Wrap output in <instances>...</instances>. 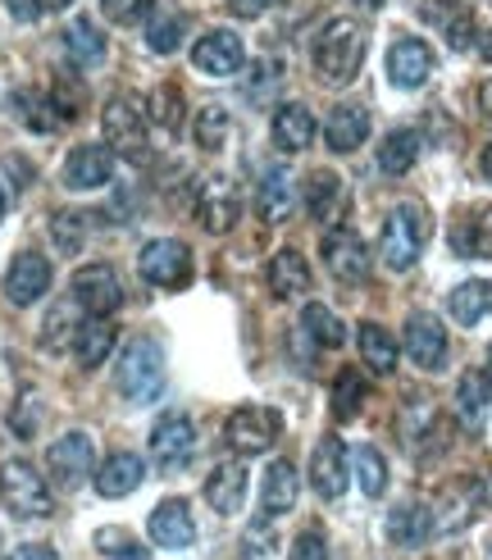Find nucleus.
Segmentation results:
<instances>
[{
    "label": "nucleus",
    "instance_id": "f257e3e1",
    "mask_svg": "<svg viewBox=\"0 0 492 560\" xmlns=\"http://www.w3.org/2000/svg\"><path fill=\"white\" fill-rule=\"evenodd\" d=\"M365 46H370V33L355 19H333L324 23V33L315 37V69L324 82H351L365 65Z\"/></svg>",
    "mask_w": 492,
    "mask_h": 560
},
{
    "label": "nucleus",
    "instance_id": "f03ea898",
    "mask_svg": "<svg viewBox=\"0 0 492 560\" xmlns=\"http://www.w3.org/2000/svg\"><path fill=\"white\" fill-rule=\"evenodd\" d=\"M424 246H429V210L415 206V201H401L388 223H383V265H388L393 273H406V269H415L420 256H424Z\"/></svg>",
    "mask_w": 492,
    "mask_h": 560
},
{
    "label": "nucleus",
    "instance_id": "7ed1b4c3",
    "mask_svg": "<svg viewBox=\"0 0 492 560\" xmlns=\"http://www.w3.org/2000/svg\"><path fill=\"white\" fill-rule=\"evenodd\" d=\"M164 351L160 342L151 338H137L119 351V365H115V383L128 401H155L160 392H164Z\"/></svg>",
    "mask_w": 492,
    "mask_h": 560
},
{
    "label": "nucleus",
    "instance_id": "20e7f679",
    "mask_svg": "<svg viewBox=\"0 0 492 560\" xmlns=\"http://www.w3.org/2000/svg\"><path fill=\"white\" fill-rule=\"evenodd\" d=\"M101 124H105V147L115 155H124L132 164L151 155V115H147V105H137L128 96H115L105 105Z\"/></svg>",
    "mask_w": 492,
    "mask_h": 560
},
{
    "label": "nucleus",
    "instance_id": "39448f33",
    "mask_svg": "<svg viewBox=\"0 0 492 560\" xmlns=\"http://www.w3.org/2000/svg\"><path fill=\"white\" fill-rule=\"evenodd\" d=\"M0 501H5V511L19 520H46L55 511V492L27 460L0 465Z\"/></svg>",
    "mask_w": 492,
    "mask_h": 560
},
{
    "label": "nucleus",
    "instance_id": "423d86ee",
    "mask_svg": "<svg viewBox=\"0 0 492 560\" xmlns=\"http://www.w3.org/2000/svg\"><path fill=\"white\" fill-rule=\"evenodd\" d=\"M137 273L164 292H183L191 283V246L178 237H155L137 256Z\"/></svg>",
    "mask_w": 492,
    "mask_h": 560
},
{
    "label": "nucleus",
    "instance_id": "0eeeda50",
    "mask_svg": "<svg viewBox=\"0 0 492 560\" xmlns=\"http://www.w3.org/2000/svg\"><path fill=\"white\" fill-rule=\"evenodd\" d=\"M279 433H283V419H279V410H269V406H237L229 415V424H224V438H229V446L237 456L273 452Z\"/></svg>",
    "mask_w": 492,
    "mask_h": 560
},
{
    "label": "nucleus",
    "instance_id": "6e6552de",
    "mask_svg": "<svg viewBox=\"0 0 492 560\" xmlns=\"http://www.w3.org/2000/svg\"><path fill=\"white\" fill-rule=\"evenodd\" d=\"M191 210H197V223L206 233H233V223L242 214V191L229 174H210V178L197 183Z\"/></svg>",
    "mask_w": 492,
    "mask_h": 560
},
{
    "label": "nucleus",
    "instance_id": "1a4fd4ad",
    "mask_svg": "<svg viewBox=\"0 0 492 560\" xmlns=\"http://www.w3.org/2000/svg\"><path fill=\"white\" fill-rule=\"evenodd\" d=\"M483 483L479 479H452V483H443L437 488V497H433V528L437 534H460L465 524H470L475 515H479V506H483Z\"/></svg>",
    "mask_w": 492,
    "mask_h": 560
},
{
    "label": "nucleus",
    "instance_id": "9d476101",
    "mask_svg": "<svg viewBox=\"0 0 492 560\" xmlns=\"http://www.w3.org/2000/svg\"><path fill=\"white\" fill-rule=\"evenodd\" d=\"M73 301H78V311H87L96 319H109L124 305L119 273L109 269V265H82L73 273Z\"/></svg>",
    "mask_w": 492,
    "mask_h": 560
},
{
    "label": "nucleus",
    "instance_id": "9b49d317",
    "mask_svg": "<svg viewBox=\"0 0 492 560\" xmlns=\"http://www.w3.org/2000/svg\"><path fill=\"white\" fill-rule=\"evenodd\" d=\"M46 465H50V479L60 488H82L96 474V452H92V438L87 433H65L50 442L46 452Z\"/></svg>",
    "mask_w": 492,
    "mask_h": 560
},
{
    "label": "nucleus",
    "instance_id": "f8f14e48",
    "mask_svg": "<svg viewBox=\"0 0 492 560\" xmlns=\"http://www.w3.org/2000/svg\"><path fill=\"white\" fill-rule=\"evenodd\" d=\"M319 256H324L328 273H333L338 283L355 288V283H365L370 278V246L361 242V233H351V229H328Z\"/></svg>",
    "mask_w": 492,
    "mask_h": 560
},
{
    "label": "nucleus",
    "instance_id": "ddd939ff",
    "mask_svg": "<svg viewBox=\"0 0 492 560\" xmlns=\"http://www.w3.org/2000/svg\"><path fill=\"white\" fill-rule=\"evenodd\" d=\"M401 347L420 370H443L447 365V328H443V319L429 315V311H415L406 319Z\"/></svg>",
    "mask_w": 492,
    "mask_h": 560
},
{
    "label": "nucleus",
    "instance_id": "4468645a",
    "mask_svg": "<svg viewBox=\"0 0 492 560\" xmlns=\"http://www.w3.org/2000/svg\"><path fill=\"white\" fill-rule=\"evenodd\" d=\"M401 442H406L415 456H433L437 446L447 442V419H443V410H437L433 401H424V397H415V401L401 410Z\"/></svg>",
    "mask_w": 492,
    "mask_h": 560
},
{
    "label": "nucleus",
    "instance_id": "2eb2a0df",
    "mask_svg": "<svg viewBox=\"0 0 492 560\" xmlns=\"http://www.w3.org/2000/svg\"><path fill=\"white\" fill-rule=\"evenodd\" d=\"M351 483V456H347V446L328 433L319 438L315 446V456H311V488L324 497V501H338Z\"/></svg>",
    "mask_w": 492,
    "mask_h": 560
},
{
    "label": "nucleus",
    "instance_id": "dca6fc26",
    "mask_svg": "<svg viewBox=\"0 0 492 560\" xmlns=\"http://www.w3.org/2000/svg\"><path fill=\"white\" fill-rule=\"evenodd\" d=\"M191 65L210 78H229L246 65V46L233 27H210V33L197 42V50H191Z\"/></svg>",
    "mask_w": 492,
    "mask_h": 560
},
{
    "label": "nucleus",
    "instance_id": "f3484780",
    "mask_svg": "<svg viewBox=\"0 0 492 560\" xmlns=\"http://www.w3.org/2000/svg\"><path fill=\"white\" fill-rule=\"evenodd\" d=\"M147 534H151V542H155V547H169V551L191 547V542H197V524H191V506H187L183 497H164L160 506L151 511V520H147Z\"/></svg>",
    "mask_w": 492,
    "mask_h": 560
},
{
    "label": "nucleus",
    "instance_id": "a211bd4d",
    "mask_svg": "<svg viewBox=\"0 0 492 560\" xmlns=\"http://www.w3.org/2000/svg\"><path fill=\"white\" fill-rule=\"evenodd\" d=\"M191 446H197V429L187 415H164L151 429V456L160 469H183L191 460Z\"/></svg>",
    "mask_w": 492,
    "mask_h": 560
},
{
    "label": "nucleus",
    "instance_id": "6ab92c4d",
    "mask_svg": "<svg viewBox=\"0 0 492 560\" xmlns=\"http://www.w3.org/2000/svg\"><path fill=\"white\" fill-rule=\"evenodd\" d=\"M429 73H433V50H429V42H420V37H397L393 50H388V78H393V88L415 92V88H424V82H429Z\"/></svg>",
    "mask_w": 492,
    "mask_h": 560
},
{
    "label": "nucleus",
    "instance_id": "aec40b11",
    "mask_svg": "<svg viewBox=\"0 0 492 560\" xmlns=\"http://www.w3.org/2000/svg\"><path fill=\"white\" fill-rule=\"evenodd\" d=\"M50 292V260L37 256V250H19L14 265L5 269V296L14 305H33Z\"/></svg>",
    "mask_w": 492,
    "mask_h": 560
},
{
    "label": "nucleus",
    "instance_id": "412c9836",
    "mask_svg": "<svg viewBox=\"0 0 492 560\" xmlns=\"http://www.w3.org/2000/svg\"><path fill=\"white\" fill-rule=\"evenodd\" d=\"M109 174H115V151L101 147V142L73 147V155L65 160V187H73V191L105 187V183H109Z\"/></svg>",
    "mask_w": 492,
    "mask_h": 560
},
{
    "label": "nucleus",
    "instance_id": "4be33fe9",
    "mask_svg": "<svg viewBox=\"0 0 492 560\" xmlns=\"http://www.w3.org/2000/svg\"><path fill=\"white\" fill-rule=\"evenodd\" d=\"M265 283H269V296H279V301L306 296V292H311V265H306V256H301V250H292V246L273 250L269 269H265Z\"/></svg>",
    "mask_w": 492,
    "mask_h": 560
},
{
    "label": "nucleus",
    "instance_id": "5701e85b",
    "mask_svg": "<svg viewBox=\"0 0 492 560\" xmlns=\"http://www.w3.org/2000/svg\"><path fill=\"white\" fill-rule=\"evenodd\" d=\"M14 109H19V119L33 128V132H55V128H65L73 119V109L65 105L60 92H37V88H27L14 96Z\"/></svg>",
    "mask_w": 492,
    "mask_h": 560
},
{
    "label": "nucleus",
    "instance_id": "b1692460",
    "mask_svg": "<svg viewBox=\"0 0 492 560\" xmlns=\"http://www.w3.org/2000/svg\"><path fill=\"white\" fill-rule=\"evenodd\" d=\"M365 137H370V109L365 105H338L333 115H328V124H324V142H328V151H338V155L361 151Z\"/></svg>",
    "mask_w": 492,
    "mask_h": 560
},
{
    "label": "nucleus",
    "instance_id": "393cba45",
    "mask_svg": "<svg viewBox=\"0 0 492 560\" xmlns=\"http://www.w3.org/2000/svg\"><path fill=\"white\" fill-rule=\"evenodd\" d=\"M142 479H147V465H142V456H132V452H115V456H105L96 465V492L109 497V501H119L132 488H142Z\"/></svg>",
    "mask_w": 492,
    "mask_h": 560
},
{
    "label": "nucleus",
    "instance_id": "a878e982",
    "mask_svg": "<svg viewBox=\"0 0 492 560\" xmlns=\"http://www.w3.org/2000/svg\"><path fill=\"white\" fill-rule=\"evenodd\" d=\"M306 206H311L315 223H324V229H338V219H342V210H347V187H342V178H338L333 170L311 174V183H306Z\"/></svg>",
    "mask_w": 492,
    "mask_h": 560
},
{
    "label": "nucleus",
    "instance_id": "bb28decb",
    "mask_svg": "<svg viewBox=\"0 0 492 560\" xmlns=\"http://www.w3.org/2000/svg\"><path fill=\"white\" fill-rule=\"evenodd\" d=\"M296 492H301V479H296V465L292 460H273L265 469V488H260V515L273 520V515H288L296 506Z\"/></svg>",
    "mask_w": 492,
    "mask_h": 560
},
{
    "label": "nucleus",
    "instance_id": "cd10ccee",
    "mask_svg": "<svg viewBox=\"0 0 492 560\" xmlns=\"http://www.w3.org/2000/svg\"><path fill=\"white\" fill-rule=\"evenodd\" d=\"M433 534H437V528H433L429 501H401V506H393V515H388V538H393L397 547H424Z\"/></svg>",
    "mask_w": 492,
    "mask_h": 560
},
{
    "label": "nucleus",
    "instance_id": "c85d7f7f",
    "mask_svg": "<svg viewBox=\"0 0 492 560\" xmlns=\"http://www.w3.org/2000/svg\"><path fill=\"white\" fill-rule=\"evenodd\" d=\"M447 315L460 324V328H475L492 315V283L488 278H465L460 288L447 292Z\"/></svg>",
    "mask_w": 492,
    "mask_h": 560
},
{
    "label": "nucleus",
    "instance_id": "c756f323",
    "mask_svg": "<svg viewBox=\"0 0 492 560\" xmlns=\"http://www.w3.org/2000/svg\"><path fill=\"white\" fill-rule=\"evenodd\" d=\"M296 206V183L288 174V164H273V170L260 178V191H256V210L265 223H283Z\"/></svg>",
    "mask_w": 492,
    "mask_h": 560
},
{
    "label": "nucleus",
    "instance_id": "7c9ffc66",
    "mask_svg": "<svg viewBox=\"0 0 492 560\" xmlns=\"http://www.w3.org/2000/svg\"><path fill=\"white\" fill-rule=\"evenodd\" d=\"M206 501L219 515H237L246 501V465L242 460H224L210 479H206Z\"/></svg>",
    "mask_w": 492,
    "mask_h": 560
},
{
    "label": "nucleus",
    "instance_id": "2f4dec72",
    "mask_svg": "<svg viewBox=\"0 0 492 560\" xmlns=\"http://www.w3.org/2000/svg\"><path fill=\"white\" fill-rule=\"evenodd\" d=\"M105 33H101V23H92V19H73L69 27H65V55L78 65V69H96L101 60H105Z\"/></svg>",
    "mask_w": 492,
    "mask_h": 560
},
{
    "label": "nucleus",
    "instance_id": "473e14b6",
    "mask_svg": "<svg viewBox=\"0 0 492 560\" xmlns=\"http://www.w3.org/2000/svg\"><path fill=\"white\" fill-rule=\"evenodd\" d=\"M488 406H492V383H488V374H465L460 378V387H456V415H460V424L470 429V433H479L483 424H488Z\"/></svg>",
    "mask_w": 492,
    "mask_h": 560
},
{
    "label": "nucleus",
    "instance_id": "72a5a7b5",
    "mask_svg": "<svg viewBox=\"0 0 492 560\" xmlns=\"http://www.w3.org/2000/svg\"><path fill=\"white\" fill-rule=\"evenodd\" d=\"M273 142H279V151H288V155L306 151L315 142V115L306 105H283L279 115H273Z\"/></svg>",
    "mask_w": 492,
    "mask_h": 560
},
{
    "label": "nucleus",
    "instance_id": "f704fd0d",
    "mask_svg": "<svg viewBox=\"0 0 492 560\" xmlns=\"http://www.w3.org/2000/svg\"><path fill=\"white\" fill-rule=\"evenodd\" d=\"M420 132L415 128H397V132H388L383 137V147H378V170L388 174V178H401V174H410L415 170V160H420Z\"/></svg>",
    "mask_w": 492,
    "mask_h": 560
},
{
    "label": "nucleus",
    "instance_id": "c9c22d12",
    "mask_svg": "<svg viewBox=\"0 0 492 560\" xmlns=\"http://www.w3.org/2000/svg\"><path fill=\"white\" fill-rule=\"evenodd\" d=\"M355 342H361V355H365V365H370L374 374H393V370H397L401 342H393V332L383 328V324H361Z\"/></svg>",
    "mask_w": 492,
    "mask_h": 560
},
{
    "label": "nucleus",
    "instance_id": "e433bc0d",
    "mask_svg": "<svg viewBox=\"0 0 492 560\" xmlns=\"http://www.w3.org/2000/svg\"><path fill=\"white\" fill-rule=\"evenodd\" d=\"M147 115H151V128L164 137V142H178V132H183V92L174 88V82L155 88L151 101H147Z\"/></svg>",
    "mask_w": 492,
    "mask_h": 560
},
{
    "label": "nucleus",
    "instance_id": "4c0bfd02",
    "mask_svg": "<svg viewBox=\"0 0 492 560\" xmlns=\"http://www.w3.org/2000/svg\"><path fill=\"white\" fill-rule=\"evenodd\" d=\"M115 338H119V332H115V324H109V319H92V324H82V328H78V338H73V355H78V365H82V370H96L101 360H105L109 351H115Z\"/></svg>",
    "mask_w": 492,
    "mask_h": 560
},
{
    "label": "nucleus",
    "instance_id": "58836bf2",
    "mask_svg": "<svg viewBox=\"0 0 492 560\" xmlns=\"http://www.w3.org/2000/svg\"><path fill=\"white\" fill-rule=\"evenodd\" d=\"M351 469H355V488H361L370 501L383 497V488H388V460H383L378 446H355V456H351Z\"/></svg>",
    "mask_w": 492,
    "mask_h": 560
},
{
    "label": "nucleus",
    "instance_id": "ea45409f",
    "mask_svg": "<svg viewBox=\"0 0 492 560\" xmlns=\"http://www.w3.org/2000/svg\"><path fill=\"white\" fill-rule=\"evenodd\" d=\"M50 237H55V246H60L65 256H78V250L87 246V237H92V214L60 210V214L50 219Z\"/></svg>",
    "mask_w": 492,
    "mask_h": 560
},
{
    "label": "nucleus",
    "instance_id": "a19ab883",
    "mask_svg": "<svg viewBox=\"0 0 492 560\" xmlns=\"http://www.w3.org/2000/svg\"><path fill=\"white\" fill-rule=\"evenodd\" d=\"M283 88V60H256L251 69H246V82H242V96L251 101V105H265L273 92Z\"/></svg>",
    "mask_w": 492,
    "mask_h": 560
},
{
    "label": "nucleus",
    "instance_id": "79ce46f5",
    "mask_svg": "<svg viewBox=\"0 0 492 560\" xmlns=\"http://www.w3.org/2000/svg\"><path fill=\"white\" fill-rule=\"evenodd\" d=\"M301 328H306L311 338L319 347H328V351H338L347 342V328H342V319L333 311H328V305H306V311H301Z\"/></svg>",
    "mask_w": 492,
    "mask_h": 560
},
{
    "label": "nucleus",
    "instance_id": "37998d69",
    "mask_svg": "<svg viewBox=\"0 0 492 560\" xmlns=\"http://www.w3.org/2000/svg\"><path fill=\"white\" fill-rule=\"evenodd\" d=\"M183 37H187V14H155L151 23H147V46L155 50V55H174L178 46H183Z\"/></svg>",
    "mask_w": 492,
    "mask_h": 560
},
{
    "label": "nucleus",
    "instance_id": "c03bdc74",
    "mask_svg": "<svg viewBox=\"0 0 492 560\" xmlns=\"http://www.w3.org/2000/svg\"><path fill=\"white\" fill-rule=\"evenodd\" d=\"M365 378L355 374V370H342L338 378H333V415L338 419H355L361 415V406H365Z\"/></svg>",
    "mask_w": 492,
    "mask_h": 560
},
{
    "label": "nucleus",
    "instance_id": "a18cd8bd",
    "mask_svg": "<svg viewBox=\"0 0 492 560\" xmlns=\"http://www.w3.org/2000/svg\"><path fill=\"white\" fill-rule=\"evenodd\" d=\"M191 137H197L201 151H219L229 142V109L224 105H206L197 115V128H191Z\"/></svg>",
    "mask_w": 492,
    "mask_h": 560
},
{
    "label": "nucleus",
    "instance_id": "49530a36",
    "mask_svg": "<svg viewBox=\"0 0 492 560\" xmlns=\"http://www.w3.org/2000/svg\"><path fill=\"white\" fill-rule=\"evenodd\" d=\"M96 547H101L109 560H151L142 547H137V538L124 534V528H101V534H96Z\"/></svg>",
    "mask_w": 492,
    "mask_h": 560
},
{
    "label": "nucleus",
    "instance_id": "de8ad7c7",
    "mask_svg": "<svg viewBox=\"0 0 492 560\" xmlns=\"http://www.w3.org/2000/svg\"><path fill=\"white\" fill-rule=\"evenodd\" d=\"M78 328H82V324H73V305H55L50 319H46V342H50V347H73Z\"/></svg>",
    "mask_w": 492,
    "mask_h": 560
},
{
    "label": "nucleus",
    "instance_id": "09e8293b",
    "mask_svg": "<svg viewBox=\"0 0 492 560\" xmlns=\"http://www.w3.org/2000/svg\"><path fill=\"white\" fill-rule=\"evenodd\" d=\"M155 0H101V14L109 23H137V19H147L151 14Z\"/></svg>",
    "mask_w": 492,
    "mask_h": 560
},
{
    "label": "nucleus",
    "instance_id": "8fccbe9b",
    "mask_svg": "<svg viewBox=\"0 0 492 560\" xmlns=\"http://www.w3.org/2000/svg\"><path fill=\"white\" fill-rule=\"evenodd\" d=\"M288 560H328V542H324V534H315V528H306V534H301V538L292 542Z\"/></svg>",
    "mask_w": 492,
    "mask_h": 560
},
{
    "label": "nucleus",
    "instance_id": "3c124183",
    "mask_svg": "<svg viewBox=\"0 0 492 560\" xmlns=\"http://www.w3.org/2000/svg\"><path fill=\"white\" fill-rule=\"evenodd\" d=\"M470 233H475V237L465 242L460 250H470V256H492V210H483V214H479V223H475Z\"/></svg>",
    "mask_w": 492,
    "mask_h": 560
},
{
    "label": "nucleus",
    "instance_id": "603ef678",
    "mask_svg": "<svg viewBox=\"0 0 492 560\" xmlns=\"http://www.w3.org/2000/svg\"><path fill=\"white\" fill-rule=\"evenodd\" d=\"M279 0H229V10L237 14V19H260V14H269Z\"/></svg>",
    "mask_w": 492,
    "mask_h": 560
},
{
    "label": "nucleus",
    "instance_id": "864d4df0",
    "mask_svg": "<svg viewBox=\"0 0 492 560\" xmlns=\"http://www.w3.org/2000/svg\"><path fill=\"white\" fill-rule=\"evenodd\" d=\"M10 560H60V556H55V547H46V542H23Z\"/></svg>",
    "mask_w": 492,
    "mask_h": 560
},
{
    "label": "nucleus",
    "instance_id": "5fc2aeb1",
    "mask_svg": "<svg viewBox=\"0 0 492 560\" xmlns=\"http://www.w3.org/2000/svg\"><path fill=\"white\" fill-rule=\"evenodd\" d=\"M5 5H10V14L23 19V23H33V19L42 14V0H5Z\"/></svg>",
    "mask_w": 492,
    "mask_h": 560
},
{
    "label": "nucleus",
    "instance_id": "6e6d98bb",
    "mask_svg": "<svg viewBox=\"0 0 492 560\" xmlns=\"http://www.w3.org/2000/svg\"><path fill=\"white\" fill-rule=\"evenodd\" d=\"M479 174H483V178L492 183V142H488V147L479 151Z\"/></svg>",
    "mask_w": 492,
    "mask_h": 560
},
{
    "label": "nucleus",
    "instance_id": "4d7b16f0",
    "mask_svg": "<svg viewBox=\"0 0 492 560\" xmlns=\"http://www.w3.org/2000/svg\"><path fill=\"white\" fill-rule=\"evenodd\" d=\"M479 105H483V115L492 119V82H483V92H479Z\"/></svg>",
    "mask_w": 492,
    "mask_h": 560
},
{
    "label": "nucleus",
    "instance_id": "13d9d810",
    "mask_svg": "<svg viewBox=\"0 0 492 560\" xmlns=\"http://www.w3.org/2000/svg\"><path fill=\"white\" fill-rule=\"evenodd\" d=\"M479 55H483V60H492V33L479 37Z\"/></svg>",
    "mask_w": 492,
    "mask_h": 560
},
{
    "label": "nucleus",
    "instance_id": "bf43d9fd",
    "mask_svg": "<svg viewBox=\"0 0 492 560\" xmlns=\"http://www.w3.org/2000/svg\"><path fill=\"white\" fill-rule=\"evenodd\" d=\"M73 0H42V10H69Z\"/></svg>",
    "mask_w": 492,
    "mask_h": 560
},
{
    "label": "nucleus",
    "instance_id": "052dcab7",
    "mask_svg": "<svg viewBox=\"0 0 492 560\" xmlns=\"http://www.w3.org/2000/svg\"><path fill=\"white\" fill-rule=\"evenodd\" d=\"M5 210H10V196H5V187H0V219H5Z\"/></svg>",
    "mask_w": 492,
    "mask_h": 560
},
{
    "label": "nucleus",
    "instance_id": "680f3d73",
    "mask_svg": "<svg viewBox=\"0 0 492 560\" xmlns=\"http://www.w3.org/2000/svg\"><path fill=\"white\" fill-rule=\"evenodd\" d=\"M355 5H365V10H378V5H383V0H355Z\"/></svg>",
    "mask_w": 492,
    "mask_h": 560
},
{
    "label": "nucleus",
    "instance_id": "e2e57ef3",
    "mask_svg": "<svg viewBox=\"0 0 492 560\" xmlns=\"http://www.w3.org/2000/svg\"><path fill=\"white\" fill-rule=\"evenodd\" d=\"M483 374H488V383H492V347H488V370H483Z\"/></svg>",
    "mask_w": 492,
    "mask_h": 560
},
{
    "label": "nucleus",
    "instance_id": "0e129e2a",
    "mask_svg": "<svg viewBox=\"0 0 492 560\" xmlns=\"http://www.w3.org/2000/svg\"><path fill=\"white\" fill-rule=\"evenodd\" d=\"M488 551H492V542H488Z\"/></svg>",
    "mask_w": 492,
    "mask_h": 560
}]
</instances>
